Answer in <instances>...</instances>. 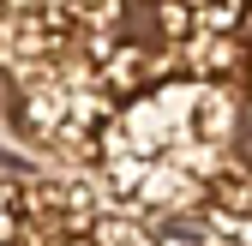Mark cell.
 I'll return each mask as SVG.
<instances>
[{
    "label": "cell",
    "instance_id": "cell-1",
    "mask_svg": "<svg viewBox=\"0 0 252 246\" xmlns=\"http://www.w3.org/2000/svg\"><path fill=\"white\" fill-rule=\"evenodd\" d=\"M78 246H150V234H144L138 222H120V216H114V222H90Z\"/></svg>",
    "mask_w": 252,
    "mask_h": 246
},
{
    "label": "cell",
    "instance_id": "cell-2",
    "mask_svg": "<svg viewBox=\"0 0 252 246\" xmlns=\"http://www.w3.org/2000/svg\"><path fill=\"white\" fill-rule=\"evenodd\" d=\"M18 216H24V210H18V192H12V186H0V246L18 240Z\"/></svg>",
    "mask_w": 252,
    "mask_h": 246
}]
</instances>
